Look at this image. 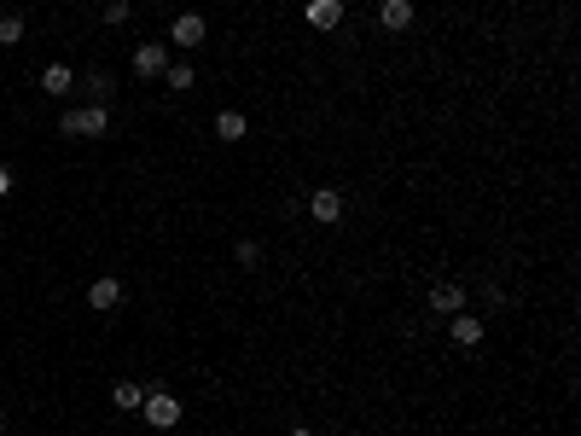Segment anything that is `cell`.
I'll return each instance as SVG.
<instances>
[{
	"label": "cell",
	"instance_id": "cell-1",
	"mask_svg": "<svg viewBox=\"0 0 581 436\" xmlns=\"http://www.w3.org/2000/svg\"><path fill=\"white\" fill-rule=\"evenodd\" d=\"M105 129H111V111H105V105H76V111L58 117V134L65 140H99Z\"/></svg>",
	"mask_w": 581,
	"mask_h": 436
},
{
	"label": "cell",
	"instance_id": "cell-2",
	"mask_svg": "<svg viewBox=\"0 0 581 436\" xmlns=\"http://www.w3.org/2000/svg\"><path fill=\"white\" fill-rule=\"evenodd\" d=\"M140 419H146L151 431H175L181 425V401L169 390H146V401H140Z\"/></svg>",
	"mask_w": 581,
	"mask_h": 436
},
{
	"label": "cell",
	"instance_id": "cell-3",
	"mask_svg": "<svg viewBox=\"0 0 581 436\" xmlns=\"http://www.w3.org/2000/svg\"><path fill=\"white\" fill-rule=\"evenodd\" d=\"M129 70L140 76V82H157V76L169 70V41H140L134 58H129Z\"/></svg>",
	"mask_w": 581,
	"mask_h": 436
},
{
	"label": "cell",
	"instance_id": "cell-4",
	"mask_svg": "<svg viewBox=\"0 0 581 436\" xmlns=\"http://www.w3.org/2000/svg\"><path fill=\"white\" fill-rule=\"evenodd\" d=\"M343 18H349V6H343V0H303V24L320 29V36L343 29Z\"/></svg>",
	"mask_w": 581,
	"mask_h": 436
},
{
	"label": "cell",
	"instance_id": "cell-5",
	"mask_svg": "<svg viewBox=\"0 0 581 436\" xmlns=\"http://www.w3.org/2000/svg\"><path fill=\"white\" fill-rule=\"evenodd\" d=\"M210 41V24L198 18V12H181L175 24H169V47H181V53H192V47Z\"/></svg>",
	"mask_w": 581,
	"mask_h": 436
},
{
	"label": "cell",
	"instance_id": "cell-6",
	"mask_svg": "<svg viewBox=\"0 0 581 436\" xmlns=\"http://www.w3.org/2000/svg\"><path fill=\"white\" fill-rule=\"evenodd\" d=\"M308 215L320 227H337L343 222V192H337V186H314V192H308Z\"/></svg>",
	"mask_w": 581,
	"mask_h": 436
},
{
	"label": "cell",
	"instance_id": "cell-7",
	"mask_svg": "<svg viewBox=\"0 0 581 436\" xmlns=\"http://www.w3.org/2000/svg\"><path fill=\"white\" fill-rule=\"evenodd\" d=\"M482 332H489V326H482V315H465V308H460V315H448V337H453L460 349H477Z\"/></svg>",
	"mask_w": 581,
	"mask_h": 436
},
{
	"label": "cell",
	"instance_id": "cell-8",
	"mask_svg": "<svg viewBox=\"0 0 581 436\" xmlns=\"http://www.w3.org/2000/svg\"><path fill=\"white\" fill-rule=\"evenodd\" d=\"M460 308H465V285H460V279H442V285H431V315H460Z\"/></svg>",
	"mask_w": 581,
	"mask_h": 436
},
{
	"label": "cell",
	"instance_id": "cell-9",
	"mask_svg": "<svg viewBox=\"0 0 581 436\" xmlns=\"http://www.w3.org/2000/svg\"><path fill=\"white\" fill-rule=\"evenodd\" d=\"M117 303H122V279H111V274H105V279H93V285H88V308L111 315Z\"/></svg>",
	"mask_w": 581,
	"mask_h": 436
},
{
	"label": "cell",
	"instance_id": "cell-10",
	"mask_svg": "<svg viewBox=\"0 0 581 436\" xmlns=\"http://www.w3.org/2000/svg\"><path fill=\"white\" fill-rule=\"evenodd\" d=\"M70 88H76V70L70 65H47L41 70V93H47V99H70Z\"/></svg>",
	"mask_w": 581,
	"mask_h": 436
},
{
	"label": "cell",
	"instance_id": "cell-11",
	"mask_svg": "<svg viewBox=\"0 0 581 436\" xmlns=\"http://www.w3.org/2000/svg\"><path fill=\"white\" fill-rule=\"evenodd\" d=\"M244 134H250V117L244 111H215V140H222V146H239Z\"/></svg>",
	"mask_w": 581,
	"mask_h": 436
},
{
	"label": "cell",
	"instance_id": "cell-12",
	"mask_svg": "<svg viewBox=\"0 0 581 436\" xmlns=\"http://www.w3.org/2000/svg\"><path fill=\"white\" fill-rule=\"evenodd\" d=\"M379 24L389 29V36L413 29V0H384V6H379Z\"/></svg>",
	"mask_w": 581,
	"mask_h": 436
},
{
	"label": "cell",
	"instance_id": "cell-13",
	"mask_svg": "<svg viewBox=\"0 0 581 436\" xmlns=\"http://www.w3.org/2000/svg\"><path fill=\"white\" fill-rule=\"evenodd\" d=\"M111 401H117V408H122V413H140V401H146V384H134V379H122V384H117V390H111Z\"/></svg>",
	"mask_w": 581,
	"mask_h": 436
},
{
	"label": "cell",
	"instance_id": "cell-14",
	"mask_svg": "<svg viewBox=\"0 0 581 436\" xmlns=\"http://www.w3.org/2000/svg\"><path fill=\"white\" fill-rule=\"evenodd\" d=\"M82 88H88V105H111V93H117V82H111L105 70H93Z\"/></svg>",
	"mask_w": 581,
	"mask_h": 436
},
{
	"label": "cell",
	"instance_id": "cell-15",
	"mask_svg": "<svg viewBox=\"0 0 581 436\" xmlns=\"http://www.w3.org/2000/svg\"><path fill=\"white\" fill-rule=\"evenodd\" d=\"M163 82H169V88H175V93H186V88H192V82H198V70H192V65H186V58H169V70H163Z\"/></svg>",
	"mask_w": 581,
	"mask_h": 436
},
{
	"label": "cell",
	"instance_id": "cell-16",
	"mask_svg": "<svg viewBox=\"0 0 581 436\" xmlns=\"http://www.w3.org/2000/svg\"><path fill=\"white\" fill-rule=\"evenodd\" d=\"M18 41H24V18L6 12V18H0V47H18Z\"/></svg>",
	"mask_w": 581,
	"mask_h": 436
},
{
	"label": "cell",
	"instance_id": "cell-17",
	"mask_svg": "<svg viewBox=\"0 0 581 436\" xmlns=\"http://www.w3.org/2000/svg\"><path fill=\"white\" fill-rule=\"evenodd\" d=\"M233 256H239V268H256V262H262V244H256V239H239V251H233Z\"/></svg>",
	"mask_w": 581,
	"mask_h": 436
},
{
	"label": "cell",
	"instance_id": "cell-18",
	"mask_svg": "<svg viewBox=\"0 0 581 436\" xmlns=\"http://www.w3.org/2000/svg\"><path fill=\"white\" fill-rule=\"evenodd\" d=\"M129 18H134L129 0H105V24H129Z\"/></svg>",
	"mask_w": 581,
	"mask_h": 436
},
{
	"label": "cell",
	"instance_id": "cell-19",
	"mask_svg": "<svg viewBox=\"0 0 581 436\" xmlns=\"http://www.w3.org/2000/svg\"><path fill=\"white\" fill-rule=\"evenodd\" d=\"M6 192H12V169L0 163V198H6Z\"/></svg>",
	"mask_w": 581,
	"mask_h": 436
},
{
	"label": "cell",
	"instance_id": "cell-20",
	"mask_svg": "<svg viewBox=\"0 0 581 436\" xmlns=\"http://www.w3.org/2000/svg\"><path fill=\"white\" fill-rule=\"evenodd\" d=\"M285 436H320V431H308V425H296V431H285Z\"/></svg>",
	"mask_w": 581,
	"mask_h": 436
},
{
	"label": "cell",
	"instance_id": "cell-21",
	"mask_svg": "<svg viewBox=\"0 0 581 436\" xmlns=\"http://www.w3.org/2000/svg\"><path fill=\"white\" fill-rule=\"evenodd\" d=\"M355 436H360V431H355Z\"/></svg>",
	"mask_w": 581,
	"mask_h": 436
}]
</instances>
